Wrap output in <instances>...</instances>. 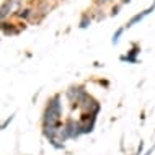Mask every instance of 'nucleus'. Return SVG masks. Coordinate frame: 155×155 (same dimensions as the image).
I'll return each instance as SVG.
<instances>
[{"mask_svg": "<svg viewBox=\"0 0 155 155\" xmlns=\"http://www.w3.org/2000/svg\"><path fill=\"white\" fill-rule=\"evenodd\" d=\"M64 104H62V93H54L49 96L41 116V129L61 127L64 121Z\"/></svg>", "mask_w": 155, "mask_h": 155, "instance_id": "1", "label": "nucleus"}, {"mask_svg": "<svg viewBox=\"0 0 155 155\" xmlns=\"http://www.w3.org/2000/svg\"><path fill=\"white\" fill-rule=\"evenodd\" d=\"M90 93H88V90H87V87L83 85V83L70 85L64 93V96L67 98V101L70 103V108H72V110H80V104L83 103V100Z\"/></svg>", "mask_w": 155, "mask_h": 155, "instance_id": "2", "label": "nucleus"}, {"mask_svg": "<svg viewBox=\"0 0 155 155\" xmlns=\"http://www.w3.org/2000/svg\"><path fill=\"white\" fill-rule=\"evenodd\" d=\"M121 7H123V5H121V3H119V5H116V7H113L111 8V16H116V15H119V12H121Z\"/></svg>", "mask_w": 155, "mask_h": 155, "instance_id": "14", "label": "nucleus"}, {"mask_svg": "<svg viewBox=\"0 0 155 155\" xmlns=\"http://www.w3.org/2000/svg\"><path fill=\"white\" fill-rule=\"evenodd\" d=\"M0 31H2L5 36H13V35H18V33H20V28H16L15 23L2 21V23H0Z\"/></svg>", "mask_w": 155, "mask_h": 155, "instance_id": "8", "label": "nucleus"}, {"mask_svg": "<svg viewBox=\"0 0 155 155\" xmlns=\"http://www.w3.org/2000/svg\"><path fill=\"white\" fill-rule=\"evenodd\" d=\"M91 25V16H90V13H82V16H80V21H78V28L80 30H87Z\"/></svg>", "mask_w": 155, "mask_h": 155, "instance_id": "10", "label": "nucleus"}, {"mask_svg": "<svg viewBox=\"0 0 155 155\" xmlns=\"http://www.w3.org/2000/svg\"><path fill=\"white\" fill-rule=\"evenodd\" d=\"M124 30H126V28L123 26V28H118V30L114 31V35H113V38H111V44H113V46L119 44V41H121V36H123Z\"/></svg>", "mask_w": 155, "mask_h": 155, "instance_id": "11", "label": "nucleus"}, {"mask_svg": "<svg viewBox=\"0 0 155 155\" xmlns=\"http://www.w3.org/2000/svg\"><path fill=\"white\" fill-rule=\"evenodd\" d=\"M15 119V114H10V116H7L5 119L2 121V123H0V131H3V129H7L8 126L12 124V121Z\"/></svg>", "mask_w": 155, "mask_h": 155, "instance_id": "13", "label": "nucleus"}, {"mask_svg": "<svg viewBox=\"0 0 155 155\" xmlns=\"http://www.w3.org/2000/svg\"><path fill=\"white\" fill-rule=\"evenodd\" d=\"M127 3H131V0H121V5H127Z\"/></svg>", "mask_w": 155, "mask_h": 155, "instance_id": "19", "label": "nucleus"}, {"mask_svg": "<svg viewBox=\"0 0 155 155\" xmlns=\"http://www.w3.org/2000/svg\"><path fill=\"white\" fill-rule=\"evenodd\" d=\"M31 15H33L31 8H20L18 13H16V16H18V18H23V20H28Z\"/></svg>", "mask_w": 155, "mask_h": 155, "instance_id": "12", "label": "nucleus"}, {"mask_svg": "<svg viewBox=\"0 0 155 155\" xmlns=\"http://www.w3.org/2000/svg\"><path fill=\"white\" fill-rule=\"evenodd\" d=\"M13 2L15 0H5V2L0 5V23L5 21L8 16L12 15V12H13Z\"/></svg>", "mask_w": 155, "mask_h": 155, "instance_id": "7", "label": "nucleus"}, {"mask_svg": "<svg viewBox=\"0 0 155 155\" xmlns=\"http://www.w3.org/2000/svg\"><path fill=\"white\" fill-rule=\"evenodd\" d=\"M80 113H88V114H95L98 116L100 111H101V103L98 101V100L95 98V96L88 95L85 100H83V103L80 104Z\"/></svg>", "mask_w": 155, "mask_h": 155, "instance_id": "4", "label": "nucleus"}, {"mask_svg": "<svg viewBox=\"0 0 155 155\" xmlns=\"http://www.w3.org/2000/svg\"><path fill=\"white\" fill-rule=\"evenodd\" d=\"M110 2V0H96V5H103V3Z\"/></svg>", "mask_w": 155, "mask_h": 155, "instance_id": "18", "label": "nucleus"}, {"mask_svg": "<svg viewBox=\"0 0 155 155\" xmlns=\"http://www.w3.org/2000/svg\"><path fill=\"white\" fill-rule=\"evenodd\" d=\"M140 54V46L137 43L132 44V48L127 51V54H123V56L119 57L121 62H127V64H137L139 59H137V56Z\"/></svg>", "mask_w": 155, "mask_h": 155, "instance_id": "6", "label": "nucleus"}, {"mask_svg": "<svg viewBox=\"0 0 155 155\" xmlns=\"http://www.w3.org/2000/svg\"><path fill=\"white\" fill-rule=\"evenodd\" d=\"M147 15H150V13H149V10H147V8H145V10H142V12H140V13H136V15H134V16H132V18H131V20H129V21H127V23H126V25H124V28H126V30H129V28H132V26H134V25H137V23H140V21H142V20H144V18H145V16H147Z\"/></svg>", "mask_w": 155, "mask_h": 155, "instance_id": "9", "label": "nucleus"}, {"mask_svg": "<svg viewBox=\"0 0 155 155\" xmlns=\"http://www.w3.org/2000/svg\"><path fill=\"white\" fill-rule=\"evenodd\" d=\"M153 150H155V144H153L152 147H150V149L147 150V152H144V155H152V153H153Z\"/></svg>", "mask_w": 155, "mask_h": 155, "instance_id": "16", "label": "nucleus"}, {"mask_svg": "<svg viewBox=\"0 0 155 155\" xmlns=\"http://www.w3.org/2000/svg\"><path fill=\"white\" fill-rule=\"evenodd\" d=\"M147 10H149V13H152V12L155 10V0H153V2H152V3H150V7L147 8Z\"/></svg>", "mask_w": 155, "mask_h": 155, "instance_id": "17", "label": "nucleus"}, {"mask_svg": "<svg viewBox=\"0 0 155 155\" xmlns=\"http://www.w3.org/2000/svg\"><path fill=\"white\" fill-rule=\"evenodd\" d=\"M134 155H144V142H139V145H137V150H136V153Z\"/></svg>", "mask_w": 155, "mask_h": 155, "instance_id": "15", "label": "nucleus"}, {"mask_svg": "<svg viewBox=\"0 0 155 155\" xmlns=\"http://www.w3.org/2000/svg\"><path fill=\"white\" fill-rule=\"evenodd\" d=\"M62 129H64V132H65V136L69 140H75V139H78V137L83 136L82 124H80V121H78V118L75 119L72 116L64 118V121H62Z\"/></svg>", "mask_w": 155, "mask_h": 155, "instance_id": "3", "label": "nucleus"}, {"mask_svg": "<svg viewBox=\"0 0 155 155\" xmlns=\"http://www.w3.org/2000/svg\"><path fill=\"white\" fill-rule=\"evenodd\" d=\"M96 119L98 116L95 114H88V113H80L78 116V121L82 124V131H83V136H88L95 131V126H96Z\"/></svg>", "mask_w": 155, "mask_h": 155, "instance_id": "5", "label": "nucleus"}]
</instances>
